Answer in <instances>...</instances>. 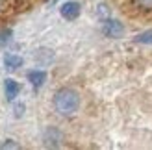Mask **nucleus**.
Wrapping results in <instances>:
<instances>
[{
	"instance_id": "1",
	"label": "nucleus",
	"mask_w": 152,
	"mask_h": 150,
	"mask_svg": "<svg viewBox=\"0 0 152 150\" xmlns=\"http://www.w3.org/2000/svg\"><path fill=\"white\" fill-rule=\"evenodd\" d=\"M54 108L59 115H74L80 108V95L71 87H63L54 95Z\"/></svg>"
},
{
	"instance_id": "2",
	"label": "nucleus",
	"mask_w": 152,
	"mask_h": 150,
	"mask_svg": "<svg viewBox=\"0 0 152 150\" xmlns=\"http://www.w3.org/2000/svg\"><path fill=\"white\" fill-rule=\"evenodd\" d=\"M102 33L106 37H121L124 33V26H123V22H119L117 19H104Z\"/></svg>"
},
{
	"instance_id": "3",
	"label": "nucleus",
	"mask_w": 152,
	"mask_h": 150,
	"mask_svg": "<svg viewBox=\"0 0 152 150\" xmlns=\"http://www.w3.org/2000/svg\"><path fill=\"white\" fill-rule=\"evenodd\" d=\"M59 13H61L63 19H67V20H74V19L80 15V4L74 2V0H69V2H65L61 7H59Z\"/></svg>"
},
{
	"instance_id": "4",
	"label": "nucleus",
	"mask_w": 152,
	"mask_h": 150,
	"mask_svg": "<svg viewBox=\"0 0 152 150\" xmlns=\"http://www.w3.org/2000/svg\"><path fill=\"white\" fill-rule=\"evenodd\" d=\"M4 91H6V98L7 100H15V96H17L19 91H20V85L13 78H7L4 82Z\"/></svg>"
},
{
	"instance_id": "5",
	"label": "nucleus",
	"mask_w": 152,
	"mask_h": 150,
	"mask_svg": "<svg viewBox=\"0 0 152 150\" xmlns=\"http://www.w3.org/2000/svg\"><path fill=\"white\" fill-rule=\"evenodd\" d=\"M28 80H30V84L37 89V87H41L45 84V80H47V72H45V71H30L28 72Z\"/></svg>"
},
{
	"instance_id": "6",
	"label": "nucleus",
	"mask_w": 152,
	"mask_h": 150,
	"mask_svg": "<svg viewBox=\"0 0 152 150\" xmlns=\"http://www.w3.org/2000/svg\"><path fill=\"white\" fill-rule=\"evenodd\" d=\"M4 65H6V69H10V71H17L22 65V58L17 56V54H6L4 56Z\"/></svg>"
},
{
	"instance_id": "7",
	"label": "nucleus",
	"mask_w": 152,
	"mask_h": 150,
	"mask_svg": "<svg viewBox=\"0 0 152 150\" xmlns=\"http://www.w3.org/2000/svg\"><path fill=\"white\" fill-rule=\"evenodd\" d=\"M132 4L141 11H152V0H132Z\"/></svg>"
},
{
	"instance_id": "8",
	"label": "nucleus",
	"mask_w": 152,
	"mask_h": 150,
	"mask_svg": "<svg viewBox=\"0 0 152 150\" xmlns=\"http://www.w3.org/2000/svg\"><path fill=\"white\" fill-rule=\"evenodd\" d=\"M135 41H137V43H141V44H152V30L139 33L137 37H135Z\"/></svg>"
},
{
	"instance_id": "9",
	"label": "nucleus",
	"mask_w": 152,
	"mask_h": 150,
	"mask_svg": "<svg viewBox=\"0 0 152 150\" xmlns=\"http://www.w3.org/2000/svg\"><path fill=\"white\" fill-rule=\"evenodd\" d=\"M11 41V30H2L0 32V47H6Z\"/></svg>"
},
{
	"instance_id": "10",
	"label": "nucleus",
	"mask_w": 152,
	"mask_h": 150,
	"mask_svg": "<svg viewBox=\"0 0 152 150\" xmlns=\"http://www.w3.org/2000/svg\"><path fill=\"white\" fill-rule=\"evenodd\" d=\"M0 148H2V150H6V148H20V146H19L17 143H13L11 139H7L6 143H2V145H0Z\"/></svg>"
},
{
	"instance_id": "11",
	"label": "nucleus",
	"mask_w": 152,
	"mask_h": 150,
	"mask_svg": "<svg viewBox=\"0 0 152 150\" xmlns=\"http://www.w3.org/2000/svg\"><path fill=\"white\" fill-rule=\"evenodd\" d=\"M22 109H24V104H17V106H15V115L20 117L22 115Z\"/></svg>"
},
{
	"instance_id": "12",
	"label": "nucleus",
	"mask_w": 152,
	"mask_h": 150,
	"mask_svg": "<svg viewBox=\"0 0 152 150\" xmlns=\"http://www.w3.org/2000/svg\"><path fill=\"white\" fill-rule=\"evenodd\" d=\"M6 6H7V0H0V13L6 9Z\"/></svg>"
}]
</instances>
